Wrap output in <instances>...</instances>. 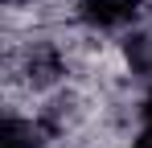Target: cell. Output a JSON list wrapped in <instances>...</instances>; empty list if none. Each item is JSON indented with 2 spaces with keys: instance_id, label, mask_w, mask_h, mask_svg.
<instances>
[{
  "instance_id": "obj_2",
  "label": "cell",
  "mask_w": 152,
  "mask_h": 148,
  "mask_svg": "<svg viewBox=\"0 0 152 148\" xmlns=\"http://www.w3.org/2000/svg\"><path fill=\"white\" fill-rule=\"evenodd\" d=\"M53 136V127L33 111H17L8 107L4 123H0V148H45V140Z\"/></svg>"
},
{
  "instance_id": "obj_3",
  "label": "cell",
  "mask_w": 152,
  "mask_h": 148,
  "mask_svg": "<svg viewBox=\"0 0 152 148\" xmlns=\"http://www.w3.org/2000/svg\"><path fill=\"white\" fill-rule=\"evenodd\" d=\"M124 58H127V70L136 78H148L152 82V25H140L124 37Z\"/></svg>"
},
{
  "instance_id": "obj_1",
  "label": "cell",
  "mask_w": 152,
  "mask_h": 148,
  "mask_svg": "<svg viewBox=\"0 0 152 148\" xmlns=\"http://www.w3.org/2000/svg\"><path fill=\"white\" fill-rule=\"evenodd\" d=\"M152 0H74V21L86 33H132L148 25Z\"/></svg>"
}]
</instances>
